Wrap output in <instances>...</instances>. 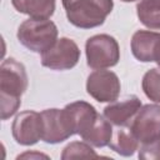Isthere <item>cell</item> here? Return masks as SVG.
<instances>
[{"label":"cell","mask_w":160,"mask_h":160,"mask_svg":"<svg viewBox=\"0 0 160 160\" xmlns=\"http://www.w3.org/2000/svg\"><path fill=\"white\" fill-rule=\"evenodd\" d=\"M28 89L25 66L14 58H8L0 66L1 120L11 118L21 105V95Z\"/></svg>","instance_id":"6da1fadb"},{"label":"cell","mask_w":160,"mask_h":160,"mask_svg":"<svg viewBox=\"0 0 160 160\" xmlns=\"http://www.w3.org/2000/svg\"><path fill=\"white\" fill-rule=\"evenodd\" d=\"M69 22L79 29L102 25L114 8L112 0H61Z\"/></svg>","instance_id":"7a4b0ae2"},{"label":"cell","mask_w":160,"mask_h":160,"mask_svg":"<svg viewBox=\"0 0 160 160\" xmlns=\"http://www.w3.org/2000/svg\"><path fill=\"white\" fill-rule=\"evenodd\" d=\"M58 26L49 19H32L22 21L18 28V40L28 50L42 54L58 40Z\"/></svg>","instance_id":"3957f363"},{"label":"cell","mask_w":160,"mask_h":160,"mask_svg":"<svg viewBox=\"0 0 160 160\" xmlns=\"http://www.w3.org/2000/svg\"><path fill=\"white\" fill-rule=\"evenodd\" d=\"M86 64L94 70L115 66L120 60V46L116 39L108 34H98L85 42Z\"/></svg>","instance_id":"277c9868"},{"label":"cell","mask_w":160,"mask_h":160,"mask_svg":"<svg viewBox=\"0 0 160 160\" xmlns=\"http://www.w3.org/2000/svg\"><path fill=\"white\" fill-rule=\"evenodd\" d=\"M80 49L78 44L69 38H60L56 42L41 54V65L50 70H70L80 60Z\"/></svg>","instance_id":"5b68a950"},{"label":"cell","mask_w":160,"mask_h":160,"mask_svg":"<svg viewBox=\"0 0 160 160\" xmlns=\"http://www.w3.org/2000/svg\"><path fill=\"white\" fill-rule=\"evenodd\" d=\"M128 128L140 144H148L159 140L160 105L146 104L141 106Z\"/></svg>","instance_id":"8992f818"},{"label":"cell","mask_w":160,"mask_h":160,"mask_svg":"<svg viewBox=\"0 0 160 160\" xmlns=\"http://www.w3.org/2000/svg\"><path fill=\"white\" fill-rule=\"evenodd\" d=\"M121 84L114 71L99 69L86 79V92L99 102H112L118 100Z\"/></svg>","instance_id":"52a82bcc"},{"label":"cell","mask_w":160,"mask_h":160,"mask_svg":"<svg viewBox=\"0 0 160 160\" xmlns=\"http://www.w3.org/2000/svg\"><path fill=\"white\" fill-rule=\"evenodd\" d=\"M14 140L22 146L35 145L42 138L41 114L34 110H25L18 114L11 125Z\"/></svg>","instance_id":"ba28073f"},{"label":"cell","mask_w":160,"mask_h":160,"mask_svg":"<svg viewBox=\"0 0 160 160\" xmlns=\"http://www.w3.org/2000/svg\"><path fill=\"white\" fill-rule=\"evenodd\" d=\"M61 110L72 135L81 136L91 126L98 116L96 109L91 104L82 100L70 102Z\"/></svg>","instance_id":"9c48e42d"},{"label":"cell","mask_w":160,"mask_h":160,"mask_svg":"<svg viewBox=\"0 0 160 160\" xmlns=\"http://www.w3.org/2000/svg\"><path fill=\"white\" fill-rule=\"evenodd\" d=\"M42 120V138L41 140L46 144H60L72 136L65 118L62 115V110L60 109H46L41 112Z\"/></svg>","instance_id":"30bf717a"},{"label":"cell","mask_w":160,"mask_h":160,"mask_svg":"<svg viewBox=\"0 0 160 160\" xmlns=\"http://www.w3.org/2000/svg\"><path fill=\"white\" fill-rule=\"evenodd\" d=\"M141 106V100L136 95H129L119 101L115 100L105 106L102 115L111 122V125L126 128L130 125Z\"/></svg>","instance_id":"8fae6325"},{"label":"cell","mask_w":160,"mask_h":160,"mask_svg":"<svg viewBox=\"0 0 160 160\" xmlns=\"http://www.w3.org/2000/svg\"><path fill=\"white\" fill-rule=\"evenodd\" d=\"M160 32L152 30H138L132 34L130 49L134 58L141 62L152 61V50Z\"/></svg>","instance_id":"7c38bea8"},{"label":"cell","mask_w":160,"mask_h":160,"mask_svg":"<svg viewBox=\"0 0 160 160\" xmlns=\"http://www.w3.org/2000/svg\"><path fill=\"white\" fill-rule=\"evenodd\" d=\"M112 134L114 131L111 122L104 115L98 114L91 126L81 135V139L94 148H104L109 146Z\"/></svg>","instance_id":"4fadbf2b"},{"label":"cell","mask_w":160,"mask_h":160,"mask_svg":"<svg viewBox=\"0 0 160 160\" xmlns=\"http://www.w3.org/2000/svg\"><path fill=\"white\" fill-rule=\"evenodd\" d=\"M14 9L32 19H50L55 11L56 0H11Z\"/></svg>","instance_id":"5bb4252c"},{"label":"cell","mask_w":160,"mask_h":160,"mask_svg":"<svg viewBox=\"0 0 160 160\" xmlns=\"http://www.w3.org/2000/svg\"><path fill=\"white\" fill-rule=\"evenodd\" d=\"M136 15L148 29L160 30V0H139Z\"/></svg>","instance_id":"9a60e30c"},{"label":"cell","mask_w":160,"mask_h":160,"mask_svg":"<svg viewBox=\"0 0 160 160\" xmlns=\"http://www.w3.org/2000/svg\"><path fill=\"white\" fill-rule=\"evenodd\" d=\"M139 145L140 142L136 140L130 130L118 129L112 134L109 148L121 156H131L135 154L136 150H139Z\"/></svg>","instance_id":"2e32d148"},{"label":"cell","mask_w":160,"mask_h":160,"mask_svg":"<svg viewBox=\"0 0 160 160\" xmlns=\"http://www.w3.org/2000/svg\"><path fill=\"white\" fill-rule=\"evenodd\" d=\"M141 88L148 99L160 104V68H152L144 74Z\"/></svg>","instance_id":"e0dca14e"},{"label":"cell","mask_w":160,"mask_h":160,"mask_svg":"<svg viewBox=\"0 0 160 160\" xmlns=\"http://www.w3.org/2000/svg\"><path fill=\"white\" fill-rule=\"evenodd\" d=\"M99 155L95 152L92 146L86 141H72L68 144L61 152L62 160L69 159H79V158H98Z\"/></svg>","instance_id":"ac0fdd59"},{"label":"cell","mask_w":160,"mask_h":160,"mask_svg":"<svg viewBox=\"0 0 160 160\" xmlns=\"http://www.w3.org/2000/svg\"><path fill=\"white\" fill-rule=\"evenodd\" d=\"M139 159L142 160H158L160 159V139L148 144H140L139 146Z\"/></svg>","instance_id":"d6986e66"},{"label":"cell","mask_w":160,"mask_h":160,"mask_svg":"<svg viewBox=\"0 0 160 160\" xmlns=\"http://www.w3.org/2000/svg\"><path fill=\"white\" fill-rule=\"evenodd\" d=\"M24 158H30V159H40V158H44V159H49V155L42 154V152H38V151H26V152L20 154V155L16 156V159H24Z\"/></svg>","instance_id":"ffe728a7"},{"label":"cell","mask_w":160,"mask_h":160,"mask_svg":"<svg viewBox=\"0 0 160 160\" xmlns=\"http://www.w3.org/2000/svg\"><path fill=\"white\" fill-rule=\"evenodd\" d=\"M152 61H155L159 68H160V34L158 36V40L154 45V50H152Z\"/></svg>","instance_id":"44dd1931"},{"label":"cell","mask_w":160,"mask_h":160,"mask_svg":"<svg viewBox=\"0 0 160 160\" xmlns=\"http://www.w3.org/2000/svg\"><path fill=\"white\" fill-rule=\"evenodd\" d=\"M121 1H124V2H132V1H136V0H121Z\"/></svg>","instance_id":"7402d4cb"}]
</instances>
